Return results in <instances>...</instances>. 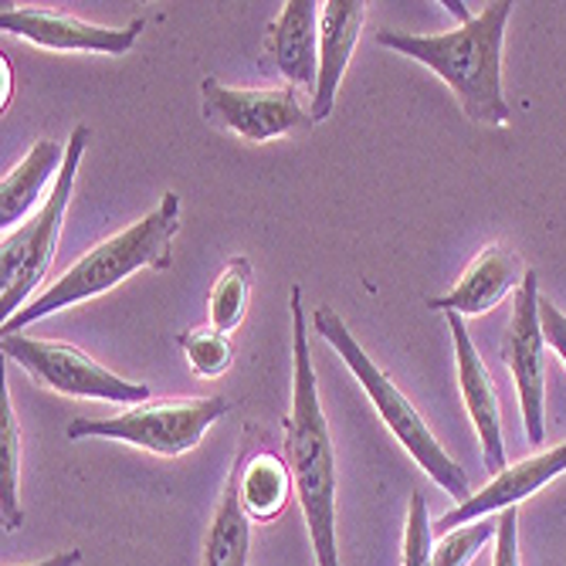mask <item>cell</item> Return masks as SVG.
<instances>
[{"label": "cell", "instance_id": "17", "mask_svg": "<svg viewBox=\"0 0 566 566\" xmlns=\"http://www.w3.org/2000/svg\"><path fill=\"white\" fill-rule=\"evenodd\" d=\"M65 157L69 143L41 139L28 149V157L11 174H4V184H0V224H4V234L21 228V218L34 208V200L44 193L55 170L65 167Z\"/></svg>", "mask_w": 566, "mask_h": 566}, {"label": "cell", "instance_id": "24", "mask_svg": "<svg viewBox=\"0 0 566 566\" xmlns=\"http://www.w3.org/2000/svg\"><path fill=\"white\" fill-rule=\"evenodd\" d=\"M492 566H520V509L516 505L499 512V533H495Z\"/></svg>", "mask_w": 566, "mask_h": 566}, {"label": "cell", "instance_id": "25", "mask_svg": "<svg viewBox=\"0 0 566 566\" xmlns=\"http://www.w3.org/2000/svg\"><path fill=\"white\" fill-rule=\"evenodd\" d=\"M539 326H543L546 346L563 359V367H566V316L549 298H539Z\"/></svg>", "mask_w": 566, "mask_h": 566}, {"label": "cell", "instance_id": "21", "mask_svg": "<svg viewBox=\"0 0 566 566\" xmlns=\"http://www.w3.org/2000/svg\"><path fill=\"white\" fill-rule=\"evenodd\" d=\"M177 343H180L187 364L197 377H221L234 364V346H231L228 333H221L214 326L177 333Z\"/></svg>", "mask_w": 566, "mask_h": 566}, {"label": "cell", "instance_id": "26", "mask_svg": "<svg viewBox=\"0 0 566 566\" xmlns=\"http://www.w3.org/2000/svg\"><path fill=\"white\" fill-rule=\"evenodd\" d=\"M82 563V549H62L55 556H48L41 563H28V566H78Z\"/></svg>", "mask_w": 566, "mask_h": 566}, {"label": "cell", "instance_id": "2", "mask_svg": "<svg viewBox=\"0 0 566 566\" xmlns=\"http://www.w3.org/2000/svg\"><path fill=\"white\" fill-rule=\"evenodd\" d=\"M461 24L444 34H407V31H380L377 44L394 48L431 69L458 98L461 113L479 126H505L509 102L502 92V44L505 24L512 18L509 0L489 4L482 14L469 18L461 4H448Z\"/></svg>", "mask_w": 566, "mask_h": 566}, {"label": "cell", "instance_id": "19", "mask_svg": "<svg viewBox=\"0 0 566 566\" xmlns=\"http://www.w3.org/2000/svg\"><path fill=\"white\" fill-rule=\"evenodd\" d=\"M0 523L4 533L21 530L24 509H21V431L11 394L0 397Z\"/></svg>", "mask_w": 566, "mask_h": 566}, {"label": "cell", "instance_id": "16", "mask_svg": "<svg viewBox=\"0 0 566 566\" xmlns=\"http://www.w3.org/2000/svg\"><path fill=\"white\" fill-rule=\"evenodd\" d=\"M238 499L251 523H272L282 516L289 495L295 489L289 461L272 448H251V428L244 431V444L234 461Z\"/></svg>", "mask_w": 566, "mask_h": 566}, {"label": "cell", "instance_id": "7", "mask_svg": "<svg viewBox=\"0 0 566 566\" xmlns=\"http://www.w3.org/2000/svg\"><path fill=\"white\" fill-rule=\"evenodd\" d=\"M0 353L21 370H28L38 384L69 394V397H88V400H109V403H146L149 387L133 384L106 370L88 353H82L72 343L55 339H34L24 333H4L0 339Z\"/></svg>", "mask_w": 566, "mask_h": 566}, {"label": "cell", "instance_id": "20", "mask_svg": "<svg viewBox=\"0 0 566 566\" xmlns=\"http://www.w3.org/2000/svg\"><path fill=\"white\" fill-rule=\"evenodd\" d=\"M248 285H251V265L248 259H231L224 272L214 279L208 295L211 326L221 333H234L248 313Z\"/></svg>", "mask_w": 566, "mask_h": 566}, {"label": "cell", "instance_id": "10", "mask_svg": "<svg viewBox=\"0 0 566 566\" xmlns=\"http://www.w3.org/2000/svg\"><path fill=\"white\" fill-rule=\"evenodd\" d=\"M0 28L11 31L14 38H24L38 48L51 51H98V55H126L143 34V18L129 21L126 28H102L88 24L59 11L41 8H11L0 14Z\"/></svg>", "mask_w": 566, "mask_h": 566}, {"label": "cell", "instance_id": "9", "mask_svg": "<svg viewBox=\"0 0 566 566\" xmlns=\"http://www.w3.org/2000/svg\"><path fill=\"white\" fill-rule=\"evenodd\" d=\"M505 367L516 380V397L523 410V428L530 444L546 438V339L539 326V279L536 272L523 275V285L512 298V316L499 346Z\"/></svg>", "mask_w": 566, "mask_h": 566}, {"label": "cell", "instance_id": "11", "mask_svg": "<svg viewBox=\"0 0 566 566\" xmlns=\"http://www.w3.org/2000/svg\"><path fill=\"white\" fill-rule=\"evenodd\" d=\"M448 326H451V339H454V367H458L461 400H465V410L475 424L485 469H489V475H499L505 469V444H502V410H499L495 380L465 329V319L458 313H448Z\"/></svg>", "mask_w": 566, "mask_h": 566}, {"label": "cell", "instance_id": "14", "mask_svg": "<svg viewBox=\"0 0 566 566\" xmlns=\"http://www.w3.org/2000/svg\"><path fill=\"white\" fill-rule=\"evenodd\" d=\"M364 21V0H326V4H319V82L313 92V106H308L313 123H326L333 116L336 88L346 75Z\"/></svg>", "mask_w": 566, "mask_h": 566}, {"label": "cell", "instance_id": "12", "mask_svg": "<svg viewBox=\"0 0 566 566\" xmlns=\"http://www.w3.org/2000/svg\"><path fill=\"white\" fill-rule=\"evenodd\" d=\"M566 475V441L549 448V451H539V454H530L516 465H505L499 475H492V482L485 489H479L469 502H461L458 509H451L448 516H441V533H451L458 526H469L475 520H489V516H499V512L520 505L523 499H530L533 492H539L543 485H549L553 479Z\"/></svg>", "mask_w": 566, "mask_h": 566}, {"label": "cell", "instance_id": "3", "mask_svg": "<svg viewBox=\"0 0 566 566\" xmlns=\"http://www.w3.org/2000/svg\"><path fill=\"white\" fill-rule=\"evenodd\" d=\"M180 231V197L164 193L160 208L149 211L143 221L126 231L95 244L85 259H78L55 285H48L31 305H24L14 319L4 323L0 333H21L24 326L59 313V308L78 305L102 292L116 289L123 279L143 269H170V244Z\"/></svg>", "mask_w": 566, "mask_h": 566}, {"label": "cell", "instance_id": "6", "mask_svg": "<svg viewBox=\"0 0 566 566\" xmlns=\"http://www.w3.org/2000/svg\"><path fill=\"white\" fill-rule=\"evenodd\" d=\"M228 410L224 397H174L146 400L116 418H78L69 424V438H113L153 454L177 458L197 448L208 428Z\"/></svg>", "mask_w": 566, "mask_h": 566}, {"label": "cell", "instance_id": "5", "mask_svg": "<svg viewBox=\"0 0 566 566\" xmlns=\"http://www.w3.org/2000/svg\"><path fill=\"white\" fill-rule=\"evenodd\" d=\"M88 126H75L69 136V157L65 167L59 170V180L51 187V193L44 197V203L34 211V218H28L21 228L8 231L4 241H0V305H4V323L8 316L14 319L24 298L34 292V285L44 279L51 259H55L59 248V234H62V221L72 200V187H75V174L82 164V153L88 146Z\"/></svg>", "mask_w": 566, "mask_h": 566}, {"label": "cell", "instance_id": "1", "mask_svg": "<svg viewBox=\"0 0 566 566\" xmlns=\"http://www.w3.org/2000/svg\"><path fill=\"white\" fill-rule=\"evenodd\" d=\"M313 353L305 339L302 289L292 285V410L285 418V461L313 539L316 566H339L336 543V454L316 390Z\"/></svg>", "mask_w": 566, "mask_h": 566}, {"label": "cell", "instance_id": "8", "mask_svg": "<svg viewBox=\"0 0 566 566\" xmlns=\"http://www.w3.org/2000/svg\"><path fill=\"white\" fill-rule=\"evenodd\" d=\"M200 109L214 129L231 133L244 143H269L275 136L302 133L313 126L298 88H231L218 78L200 82Z\"/></svg>", "mask_w": 566, "mask_h": 566}, {"label": "cell", "instance_id": "18", "mask_svg": "<svg viewBox=\"0 0 566 566\" xmlns=\"http://www.w3.org/2000/svg\"><path fill=\"white\" fill-rule=\"evenodd\" d=\"M251 559V520L244 516L238 499V479L234 469L224 482V495L214 509V520L203 536V556L200 566H248Z\"/></svg>", "mask_w": 566, "mask_h": 566}, {"label": "cell", "instance_id": "23", "mask_svg": "<svg viewBox=\"0 0 566 566\" xmlns=\"http://www.w3.org/2000/svg\"><path fill=\"white\" fill-rule=\"evenodd\" d=\"M403 566H434V543H431V520H428L424 495H410V505H407Z\"/></svg>", "mask_w": 566, "mask_h": 566}, {"label": "cell", "instance_id": "22", "mask_svg": "<svg viewBox=\"0 0 566 566\" xmlns=\"http://www.w3.org/2000/svg\"><path fill=\"white\" fill-rule=\"evenodd\" d=\"M495 533H499V516L475 520L469 526H458V530L444 533L434 543V566H469Z\"/></svg>", "mask_w": 566, "mask_h": 566}, {"label": "cell", "instance_id": "13", "mask_svg": "<svg viewBox=\"0 0 566 566\" xmlns=\"http://www.w3.org/2000/svg\"><path fill=\"white\" fill-rule=\"evenodd\" d=\"M262 62L289 78L295 88H313L319 82V4L289 0L282 14L269 24L262 41Z\"/></svg>", "mask_w": 566, "mask_h": 566}, {"label": "cell", "instance_id": "15", "mask_svg": "<svg viewBox=\"0 0 566 566\" xmlns=\"http://www.w3.org/2000/svg\"><path fill=\"white\" fill-rule=\"evenodd\" d=\"M523 262L502 244H489L479 251V259L465 269V275L458 279V285L448 295L431 298L428 305L434 313H458L461 319H472L489 313L492 305L502 302V295L509 289H520L523 285Z\"/></svg>", "mask_w": 566, "mask_h": 566}, {"label": "cell", "instance_id": "4", "mask_svg": "<svg viewBox=\"0 0 566 566\" xmlns=\"http://www.w3.org/2000/svg\"><path fill=\"white\" fill-rule=\"evenodd\" d=\"M316 333L339 353V359L349 367V374L359 380V387H364V394L370 397V403L377 407V415L384 418V424L390 428V434L403 444V451L418 461V465L451 495L461 502H469L475 492L465 479V472H461L454 461L448 458V451L441 448V441L431 434V428L424 424V418L418 415V407L410 403L400 387L374 364V359L367 356V349L356 343V336L346 329V323L333 313L329 305H319L316 308Z\"/></svg>", "mask_w": 566, "mask_h": 566}]
</instances>
